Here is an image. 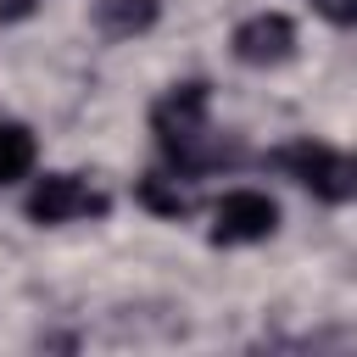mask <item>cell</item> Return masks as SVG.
I'll use <instances>...</instances> for the list:
<instances>
[{
    "instance_id": "6da1fadb",
    "label": "cell",
    "mask_w": 357,
    "mask_h": 357,
    "mask_svg": "<svg viewBox=\"0 0 357 357\" xmlns=\"http://www.w3.org/2000/svg\"><path fill=\"white\" fill-rule=\"evenodd\" d=\"M151 128H156V139H162L184 167L218 162V151L206 145V84H173V89L156 100Z\"/></svg>"
},
{
    "instance_id": "7a4b0ae2",
    "label": "cell",
    "mask_w": 357,
    "mask_h": 357,
    "mask_svg": "<svg viewBox=\"0 0 357 357\" xmlns=\"http://www.w3.org/2000/svg\"><path fill=\"white\" fill-rule=\"evenodd\" d=\"M296 184H307L318 201H351V190H357V167H351V156L346 151H335V145H324V139H296V145H284L279 156H273Z\"/></svg>"
},
{
    "instance_id": "3957f363",
    "label": "cell",
    "mask_w": 357,
    "mask_h": 357,
    "mask_svg": "<svg viewBox=\"0 0 357 357\" xmlns=\"http://www.w3.org/2000/svg\"><path fill=\"white\" fill-rule=\"evenodd\" d=\"M100 212H106V195L78 173H45L28 190V218L33 223H73V218H100Z\"/></svg>"
},
{
    "instance_id": "277c9868",
    "label": "cell",
    "mask_w": 357,
    "mask_h": 357,
    "mask_svg": "<svg viewBox=\"0 0 357 357\" xmlns=\"http://www.w3.org/2000/svg\"><path fill=\"white\" fill-rule=\"evenodd\" d=\"M279 229V206L262 190H229L212 212V240L218 245H257Z\"/></svg>"
},
{
    "instance_id": "5b68a950",
    "label": "cell",
    "mask_w": 357,
    "mask_h": 357,
    "mask_svg": "<svg viewBox=\"0 0 357 357\" xmlns=\"http://www.w3.org/2000/svg\"><path fill=\"white\" fill-rule=\"evenodd\" d=\"M296 50V22L284 11H257L234 28V56L245 67H279Z\"/></svg>"
},
{
    "instance_id": "8992f818",
    "label": "cell",
    "mask_w": 357,
    "mask_h": 357,
    "mask_svg": "<svg viewBox=\"0 0 357 357\" xmlns=\"http://www.w3.org/2000/svg\"><path fill=\"white\" fill-rule=\"evenodd\" d=\"M95 22L112 39H134L156 22V0H95Z\"/></svg>"
},
{
    "instance_id": "52a82bcc",
    "label": "cell",
    "mask_w": 357,
    "mask_h": 357,
    "mask_svg": "<svg viewBox=\"0 0 357 357\" xmlns=\"http://www.w3.org/2000/svg\"><path fill=\"white\" fill-rule=\"evenodd\" d=\"M33 167V134L22 123H0V184L22 178Z\"/></svg>"
},
{
    "instance_id": "ba28073f",
    "label": "cell",
    "mask_w": 357,
    "mask_h": 357,
    "mask_svg": "<svg viewBox=\"0 0 357 357\" xmlns=\"http://www.w3.org/2000/svg\"><path fill=\"white\" fill-rule=\"evenodd\" d=\"M139 206H151V212H162V218H184V212H190V195L178 190V178L151 173V178H139Z\"/></svg>"
},
{
    "instance_id": "9c48e42d",
    "label": "cell",
    "mask_w": 357,
    "mask_h": 357,
    "mask_svg": "<svg viewBox=\"0 0 357 357\" xmlns=\"http://www.w3.org/2000/svg\"><path fill=\"white\" fill-rule=\"evenodd\" d=\"M318 11H324L329 22H340V28H346V22L357 17V0H318Z\"/></svg>"
},
{
    "instance_id": "30bf717a",
    "label": "cell",
    "mask_w": 357,
    "mask_h": 357,
    "mask_svg": "<svg viewBox=\"0 0 357 357\" xmlns=\"http://www.w3.org/2000/svg\"><path fill=\"white\" fill-rule=\"evenodd\" d=\"M28 11H33V0H0V22H17Z\"/></svg>"
}]
</instances>
